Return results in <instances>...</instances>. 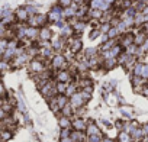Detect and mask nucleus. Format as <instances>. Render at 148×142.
<instances>
[{
  "label": "nucleus",
  "mask_w": 148,
  "mask_h": 142,
  "mask_svg": "<svg viewBox=\"0 0 148 142\" xmlns=\"http://www.w3.org/2000/svg\"><path fill=\"white\" fill-rule=\"evenodd\" d=\"M141 129H142V132H144V136H148V123H144V125L141 126Z\"/></svg>",
  "instance_id": "nucleus-32"
},
{
  "label": "nucleus",
  "mask_w": 148,
  "mask_h": 142,
  "mask_svg": "<svg viewBox=\"0 0 148 142\" xmlns=\"http://www.w3.org/2000/svg\"><path fill=\"white\" fill-rule=\"evenodd\" d=\"M6 94V90H5V86H3V83L0 81V96H5Z\"/></svg>",
  "instance_id": "nucleus-33"
},
{
  "label": "nucleus",
  "mask_w": 148,
  "mask_h": 142,
  "mask_svg": "<svg viewBox=\"0 0 148 142\" xmlns=\"http://www.w3.org/2000/svg\"><path fill=\"white\" fill-rule=\"evenodd\" d=\"M51 67H52L54 70H65V67H67V59H65V57H64L62 54L54 55L52 59H51Z\"/></svg>",
  "instance_id": "nucleus-2"
},
{
  "label": "nucleus",
  "mask_w": 148,
  "mask_h": 142,
  "mask_svg": "<svg viewBox=\"0 0 148 142\" xmlns=\"http://www.w3.org/2000/svg\"><path fill=\"white\" fill-rule=\"evenodd\" d=\"M57 81L58 83H68L71 81V73L67 70H60L57 73Z\"/></svg>",
  "instance_id": "nucleus-6"
},
{
  "label": "nucleus",
  "mask_w": 148,
  "mask_h": 142,
  "mask_svg": "<svg viewBox=\"0 0 148 142\" xmlns=\"http://www.w3.org/2000/svg\"><path fill=\"white\" fill-rule=\"evenodd\" d=\"M58 125H60L61 129H68V128L71 126V120H70V117H67V116H61L60 120H58Z\"/></svg>",
  "instance_id": "nucleus-15"
},
{
  "label": "nucleus",
  "mask_w": 148,
  "mask_h": 142,
  "mask_svg": "<svg viewBox=\"0 0 148 142\" xmlns=\"http://www.w3.org/2000/svg\"><path fill=\"white\" fill-rule=\"evenodd\" d=\"M55 102H57V104H58V109L61 110L65 104H68V97H67L65 94H57V96H55Z\"/></svg>",
  "instance_id": "nucleus-13"
},
{
  "label": "nucleus",
  "mask_w": 148,
  "mask_h": 142,
  "mask_svg": "<svg viewBox=\"0 0 148 142\" xmlns=\"http://www.w3.org/2000/svg\"><path fill=\"white\" fill-rule=\"evenodd\" d=\"M47 18H48V20H49V22H54V23H57V22L62 20V19H64V18H62V8H60L58 5L52 6V8H51V10L47 13Z\"/></svg>",
  "instance_id": "nucleus-1"
},
{
  "label": "nucleus",
  "mask_w": 148,
  "mask_h": 142,
  "mask_svg": "<svg viewBox=\"0 0 148 142\" xmlns=\"http://www.w3.org/2000/svg\"><path fill=\"white\" fill-rule=\"evenodd\" d=\"M6 33H8V26H6L5 23L0 22V38H5Z\"/></svg>",
  "instance_id": "nucleus-26"
},
{
  "label": "nucleus",
  "mask_w": 148,
  "mask_h": 142,
  "mask_svg": "<svg viewBox=\"0 0 148 142\" xmlns=\"http://www.w3.org/2000/svg\"><path fill=\"white\" fill-rule=\"evenodd\" d=\"M70 104H71V107H73V109H80V107H83V106L86 104V102L83 100V97H82L80 91L74 93L73 96H70Z\"/></svg>",
  "instance_id": "nucleus-3"
},
{
  "label": "nucleus",
  "mask_w": 148,
  "mask_h": 142,
  "mask_svg": "<svg viewBox=\"0 0 148 142\" xmlns=\"http://www.w3.org/2000/svg\"><path fill=\"white\" fill-rule=\"evenodd\" d=\"M13 15H15V19L19 20V22H26V20L29 19V13L26 12L25 8H19V9H16V12H15Z\"/></svg>",
  "instance_id": "nucleus-7"
},
{
  "label": "nucleus",
  "mask_w": 148,
  "mask_h": 142,
  "mask_svg": "<svg viewBox=\"0 0 148 142\" xmlns=\"http://www.w3.org/2000/svg\"><path fill=\"white\" fill-rule=\"evenodd\" d=\"M12 138V132L10 130H0V139L2 141H8Z\"/></svg>",
  "instance_id": "nucleus-22"
},
{
  "label": "nucleus",
  "mask_w": 148,
  "mask_h": 142,
  "mask_svg": "<svg viewBox=\"0 0 148 142\" xmlns=\"http://www.w3.org/2000/svg\"><path fill=\"white\" fill-rule=\"evenodd\" d=\"M38 35H39V29H38V28H34V26L25 28V38L34 41L35 38H38Z\"/></svg>",
  "instance_id": "nucleus-9"
},
{
  "label": "nucleus",
  "mask_w": 148,
  "mask_h": 142,
  "mask_svg": "<svg viewBox=\"0 0 148 142\" xmlns=\"http://www.w3.org/2000/svg\"><path fill=\"white\" fill-rule=\"evenodd\" d=\"M139 93H141L144 97H148V81L142 86V89H141V91H139Z\"/></svg>",
  "instance_id": "nucleus-30"
},
{
  "label": "nucleus",
  "mask_w": 148,
  "mask_h": 142,
  "mask_svg": "<svg viewBox=\"0 0 148 142\" xmlns=\"http://www.w3.org/2000/svg\"><path fill=\"white\" fill-rule=\"evenodd\" d=\"M142 31H144V32H145V33H147V35H148V22H147V23H144V25H142Z\"/></svg>",
  "instance_id": "nucleus-36"
},
{
  "label": "nucleus",
  "mask_w": 148,
  "mask_h": 142,
  "mask_svg": "<svg viewBox=\"0 0 148 142\" xmlns=\"http://www.w3.org/2000/svg\"><path fill=\"white\" fill-rule=\"evenodd\" d=\"M89 142H102V135H90Z\"/></svg>",
  "instance_id": "nucleus-28"
},
{
  "label": "nucleus",
  "mask_w": 148,
  "mask_h": 142,
  "mask_svg": "<svg viewBox=\"0 0 148 142\" xmlns=\"http://www.w3.org/2000/svg\"><path fill=\"white\" fill-rule=\"evenodd\" d=\"M121 113L125 115V116H128V117H131L132 113H134V109H132L131 106H122V107H121Z\"/></svg>",
  "instance_id": "nucleus-19"
},
{
  "label": "nucleus",
  "mask_w": 148,
  "mask_h": 142,
  "mask_svg": "<svg viewBox=\"0 0 148 142\" xmlns=\"http://www.w3.org/2000/svg\"><path fill=\"white\" fill-rule=\"evenodd\" d=\"M61 142H76L74 139H71V136H68V138H64V139H61Z\"/></svg>",
  "instance_id": "nucleus-35"
},
{
  "label": "nucleus",
  "mask_w": 148,
  "mask_h": 142,
  "mask_svg": "<svg viewBox=\"0 0 148 142\" xmlns=\"http://www.w3.org/2000/svg\"><path fill=\"white\" fill-rule=\"evenodd\" d=\"M38 38L41 39V41H49L51 38H52V31L49 29V28H41L39 29V35H38Z\"/></svg>",
  "instance_id": "nucleus-10"
},
{
  "label": "nucleus",
  "mask_w": 148,
  "mask_h": 142,
  "mask_svg": "<svg viewBox=\"0 0 148 142\" xmlns=\"http://www.w3.org/2000/svg\"><path fill=\"white\" fill-rule=\"evenodd\" d=\"M61 113H62V116L70 117V116L73 115V107H71V104H70V103H68V104H65V106L61 109Z\"/></svg>",
  "instance_id": "nucleus-17"
},
{
  "label": "nucleus",
  "mask_w": 148,
  "mask_h": 142,
  "mask_svg": "<svg viewBox=\"0 0 148 142\" xmlns=\"http://www.w3.org/2000/svg\"><path fill=\"white\" fill-rule=\"evenodd\" d=\"M102 142H113L112 138H102Z\"/></svg>",
  "instance_id": "nucleus-38"
},
{
  "label": "nucleus",
  "mask_w": 148,
  "mask_h": 142,
  "mask_svg": "<svg viewBox=\"0 0 148 142\" xmlns=\"http://www.w3.org/2000/svg\"><path fill=\"white\" fill-rule=\"evenodd\" d=\"M80 94H82V97H83L84 102H89V100L92 99V93H89V91H86V90H82Z\"/></svg>",
  "instance_id": "nucleus-27"
},
{
  "label": "nucleus",
  "mask_w": 148,
  "mask_h": 142,
  "mask_svg": "<svg viewBox=\"0 0 148 142\" xmlns=\"http://www.w3.org/2000/svg\"><path fill=\"white\" fill-rule=\"evenodd\" d=\"M141 13H142V15H148V6H145V8L141 10Z\"/></svg>",
  "instance_id": "nucleus-37"
},
{
  "label": "nucleus",
  "mask_w": 148,
  "mask_h": 142,
  "mask_svg": "<svg viewBox=\"0 0 148 142\" xmlns=\"http://www.w3.org/2000/svg\"><path fill=\"white\" fill-rule=\"evenodd\" d=\"M57 5H58L60 8L65 9V8H70V6L73 5V2H71V0H58V2H57Z\"/></svg>",
  "instance_id": "nucleus-25"
},
{
  "label": "nucleus",
  "mask_w": 148,
  "mask_h": 142,
  "mask_svg": "<svg viewBox=\"0 0 148 142\" xmlns=\"http://www.w3.org/2000/svg\"><path fill=\"white\" fill-rule=\"evenodd\" d=\"M118 142H132L131 133H128L126 130H121L118 135Z\"/></svg>",
  "instance_id": "nucleus-14"
},
{
  "label": "nucleus",
  "mask_w": 148,
  "mask_h": 142,
  "mask_svg": "<svg viewBox=\"0 0 148 142\" xmlns=\"http://www.w3.org/2000/svg\"><path fill=\"white\" fill-rule=\"evenodd\" d=\"M141 77L144 79V80H147L148 81V64H142V70H141Z\"/></svg>",
  "instance_id": "nucleus-24"
},
{
  "label": "nucleus",
  "mask_w": 148,
  "mask_h": 142,
  "mask_svg": "<svg viewBox=\"0 0 148 142\" xmlns=\"http://www.w3.org/2000/svg\"><path fill=\"white\" fill-rule=\"evenodd\" d=\"M74 93H77V84H70V86H67L65 96H73Z\"/></svg>",
  "instance_id": "nucleus-20"
},
{
  "label": "nucleus",
  "mask_w": 148,
  "mask_h": 142,
  "mask_svg": "<svg viewBox=\"0 0 148 142\" xmlns=\"http://www.w3.org/2000/svg\"><path fill=\"white\" fill-rule=\"evenodd\" d=\"M100 33H102V32H100V29H99V28H95V29L92 31V33H90V39H96Z\"/></svg>",
  "instance_id": "nucleus-29"
},
{
  "label": "nucleus",
  "mask_w": 148,
  "mask_h": 142,
  "mask_svg": "<svg viewBox=\"0 0 148 142\" xmlns=\"http://www.w3.org/2000/svg\"><path fill=\"white\" fill-rule=\"evenodd\" d=\"M5 117H6V112H5L2 107H0V120H3Z\"/></svg>",
  "instance_id": "nucleus-34"
},
{
  "label": "nucleus",
  "mask_w": 148,
  "mask_h": 142,
  "mask_svg": "<svg viewBox=\"0 0 148 142\" xmlns=\"http://www.w3.org/2000/svg\"><path fill=\"white\" fill-rule=\"evenodd\" d=\"M8 42L9 41H6L5 38H0V57H3V54H5V51L8 48Z\"/></svg>",
  "instance_id": "nucleus-21"
},
{
  "label": "nucleus",
  "mask_w": 148,
  "mask_h": 142,
  "mask_svg": "<svg viewBox=\"0 0 148 142\" xmlns=\"http://www.w3.org/2000/svg\"><path fill=\"white\" fill-rule=\"evenodd\" d=\"M134 36H135V33H132V32H125V33H122V36H121V39H119V45H121L122 48H128L129 45L134 44Z\"/></svg>",
  "instance_id": "nucleus-4"
},
{
  "label": "nucleus",
  "mask_w": 148,
  "mask_h": 142,
  "mask_svg": "<svg viewBox=\"0 0 148 142\" xmlns=\"http://www.w3.org/2000/svg\"><path fill=\"white\" fill-rule=\"evenodd\" d=\"M29 70L35 74H39V73H42V71H45V64L41 59H32L29 62Z\"/></svg>",
  "instance_id": "nucleus-5"
},
{
  "label": "nucleus",
  "mask_w": 148,
  "mask_h": 142,
  "mask_svg": "<svg viewBox=\"0 0 148 142\" xmlns=\"http://www.w3.org/2000/svg\"><path fill=\"white\" fill-rule=\"evenodd\" d=\"M106 35H108V38H109V39H116V38L121 35V32L118 31V28H116V26H110V29L108 31V33H106Z\"/></svg>",
  "instance_id": "nucleus-16"
},
{
  "label": "nucleus",
  "mask_w": 148,
  "mask_h": 142,
  "mask_svg": "<svg viewBox=\"0 0 148 142\" xmlns=\"http://www.w3.org/2000/svg\"><path fill=\"white\" fill-rule=\"evenodd\" d=\"M106 102H108V104L115 106L118 103V99L115 97V94H106Z\"/></svg>",
  "instance_id": "nucleus-23"
},
{
  "label": "nucleus",
  "mask_w": 148,
  "mask_h": 142,
  "mask_svg": "<svg viewBox=\"0 0 148 142\" xmlns=\"http://www.w3.org/2000/svg\"><path fill=\"white\" fill-rule=\"evenodd\" d=\"M147 39H148V35H147L144 31H141V32L135 33V36H134V44H135L136 46H141Z\"/></svg>",
  "instance_id": "nucleus-11"
},
{
  "label": "nucleus",
  "mask_w": 148,
  "mask_h": 142,
  "mask_svg": "<svg viewBox=\"0 0 148 142\" xmlns=\"http://www.w3.org/2000/svg\"><path fill=\"white\" fill-rule=\"evenodd\" d=\"M86 132H87V136H90V135H100V129L97 128V125H95V123H92V122L87 123Z\"/></svg>",
  "instance_id": "nucleus-12"
},
{
  "label": "nucleus",
  "mask_w": 148,
  "mask_h": 142,
  "mask_svg": "<svg viewBox=\"0 0 148 142\" xmlns=\"http://www.w3.org/2000/svg\"><path fill=\"white\" fill-rule=\"evenodd\" d=\"M70 133H71V132H70V128H68V129H62V130H61V139L68 138V136H70Z\"/></svg>",
  "instance_id": "nucleus-31"
},
{
  "label": "nucleus",
  "mask_w": 148,
  "mask_h": 142,
  "mask_svg": "<svg viewBox=\"0 0 148 142\" xmlns=\"http://www.w3.org/2000/svg\"><path fill=\"white\" fill-rule=\"evenodd\" d=\"M55 90H57V93H58V94H65V90H67V83H57Z\"/></svg>",
  "instance_id": "nucleus-18"
},
{
  "label": "nucleus",
  "mask_w": 148,
  "mask_h": 142,
  "mask_svg": "<svg viewBox=\"0 0 148 142\" xmlns=\"http://www.w3.org/2000/svg\"><path fill=\"white\" fill-rule=\"evenodd\" d=\"M71 126L74 128V130H86V126H87V123H86V120H84V119H82V117H77V119L71 120Z\"/></svg>",
  "instance_id": "nucleus-8"
}]
</instances>
